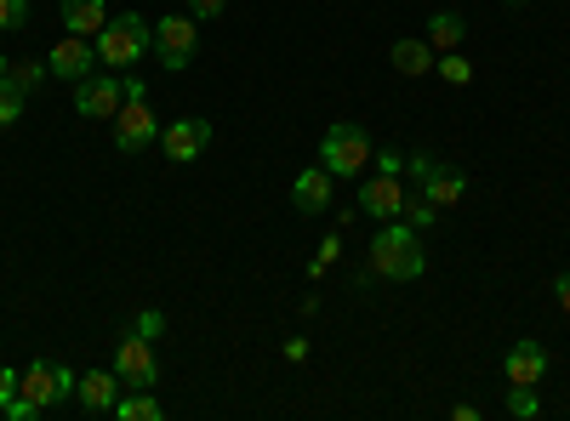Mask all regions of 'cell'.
<instances>
[{
    "label": "cell",
    "instance_id": "obj_12",
    "mask_svg": "<svg viewBox=\"0 0 570 421\" xmlns=\"http://www.w3.org/2000/svg\"><path fill=\"white\" fill-rule=\"evenodd\" d=\"M120 393H126V382L115 377V370H86L80 388H75V404H80L86 415H109Z\"/></svg>",
    "mask_w": 570,
    "mask_h": 421
},
{
    "label": "cell",
    "instance_id": "obj_28",
    "mask_svg": "<svg viewBox=\"0 0 570 421\" xmlns=\"http://www.w3.org/2000/svg\"><path fill=\"white\" fill-rule=\"evenodd\" d=\"M18 382H23V370H0V415H7V404L18 399Z\"/></svg>",
    "mask_w": 570,
    "mask_h": 421
},
{
    "label": "cell",
    "instance_id": "obj_30",
    "mask_svg": "<svg viewBox=\"0 0 570 421\" xmlns=\"http://www.w3.org/2000/svg\"><path fill=\"white\" fill-rule=\"evenodd\" d=\"M434 160H440V154H411V160H405V171H411V182H422L428 171H434Z\"/></svg>",
    "mask_w": 570,
    "mask_h": 421
},
{
    "label": "cell",
    "instance_id": "obj_17",
    "mask_svg": "<svg viewBox=\"0 0 570 421\" xmlns=\"http://www.w3.org/2000/svg\"><path fill=\"white\" fill-rule=\"evenodd\" d=\"M389 63H394L405 80H416V74H428V69H434V46H428V40H394Z\"/></svg>",
    "mask_w": 570,
    "mask_h": 421
},
{
    "label": "cell",
    "instance_id": "obj_2",
    "mask_svg": "<svg viewBox=\"0 0 570 421\" xmlns=\"http://www.w3.org/2000/svg\"><path fill=\"white\" fill-rule=\"evenodd\" d=\"M149 46H155V23L137 18V12H120V18H109L104 34H98V63L120 74V69H131V63L149 58Z\"/></svg>",
    "mask_w": 570,
    "mask_h": 421
},
{
    "label": "cell",
    "instance_id": "obj_10",
    "mask_svg": "<svg viewBox=\"0 0 570 421\" xmlns=\"http://www.w3.org/2000/svg\"><path fill=\"white\" fill-rule=\"evenodd\" d=\"M115 377L126 382V388H155L160 382V364H155V342L149 337H126L120 348H115Z\"/></svg>",
    "mask_w": 570,
    "mask_h": 421
},
{
    "label": "cell",
    "instance_id": "obj_20",
    "mask_svg": "<svg viewBox=\"0 0 570 421\" xmlns=\"http://www.w3.org/2000/svg\"><path fill=\"white\" fill-rule=\"evenodd\" d=\"M400 217H405V222H411L416 233H428V228L440 222V206H434V200H428V194L416 189V194H405V211H400Z\"/></svg>",
    "mask_w": 570,
    "mask_h": 421
},
{
    "label": "cell",
    "instance_id": "obj_26",
    "mask_svg": "<svg viewBox=\"0 0 570 421\" xmlns=\"http://www.w3.org/2000/svg\"><path fill=\"white\" fill-rule=\"evenodd\" d=\"M29 23V0H0V29H23Z\"/></svg>",
    "mask_w": 570,
    "mask_h": 421
},
{
    "label": "cell",
    "instance_id": "obj_6",
    "mask_svg": "<svg viewBox=\"0 0 570 421\" xmlns=\"http://www.w3.org/2000/svg\"><path fill=\"white\" fill-rule=\"evenodd\" d=\"M109 131H115V149L120 154H149V143H160V120H155L149 98H126L115 109Z\"/></svg>",
    "mask_w": 570,
    "mask_h": 421
},
{
    "label": "cell",
    "instance_id": "obj_7",
    "mask_svg": "<svg viewBox=\"0 0 570 421\" xmlns=\"http://www.w3.org/2000/svg\"><path fill=\"white\" fill-rule=\"evenodd\" d=\"M126 103V80L115 69H98L75 86V114L80 120H115V109Z\"/></svg>",
    "mask_w": 570,
    "mask_h": 421
},
{
    "label": "cell",
    "instance_id": "obj_14",
    "mask_svg": "<svg viewBox=\"0 0 570 421\" xmlns=\"http://www.w3.org/2000/svg\"><path fill=\"white\" fill-rule=\"evenodd\" d=\"M416 189H422L428 200H434V206L445 211V206H456V200L468 194V171H456L451 160H434V171H428V177L416 182Z\"/></svg>",
    "mask_w": 570,
    "mask_h": 421
},
{
    "label": "cell",
    "instance_id": "obj_9",
    "mask_svg": "<svg viewBox=\"0 0 570 421\" xmlns=\"http://www.w3.org/2000/svg\"><path fill=\"white\" fill-rule=\"evenodd\" d=\"M46 69H52L58 80H69V86H80L86 74H98V69H104V63H98V40L63 34V40L52 46V58H46Z\"/></svg>",
    "mask_w": 570,
    "mask_h": 421
},
{
    "label": "cell",
    "instance_id": "obj_11",
    "mask_svg": "<svg viewBox=\"0 0 570 421\" xmlns=\"http://www.w3.org/2000/svg\"><path fill=\"white\" fill-rule=\"evenodd\" d=\"M360 211L365 217H376V222H394L400 211H405V189L394 182V171H376L365 189H360Z\"/></svg>",
    "mask_w": 570,
    "mask_h": 421
},
{
    "label": "cell",
    "instance_id": "obj_3",
    "mask_svg": "<svg viewBox=\"0 0 570 421\" xmlns=\"http://www.w3.org/2000/svg\"><path fill=\"white\" fill-rule=\"evenodd\" d=\"M320 166H325L331 177H360V171L371 166V137H365L360 126L337 120V126L320 137Z\"/></svg>",
    "mask_w": 570,
    "mask_h": 421
},
{
    "label": "cell",
    "instance_id": "obj_15",
    "mask_svg": "<svg viewBox=\"0 0 570 421\" xmlns=\"http://www.w3.org/2000/svg\"><path fill=\"white\" fill-rule=\"evenodd\" d=\"M331 182H337V177H331L325 166H308V171L292 182V200H297L303 217H320V211L331 206Z\"/></svg>",
    "mask_w": 570,
    "mask_h": 421
},
{
    "label": "cell",
    "instance_id": "obj_34",
    "mask_svg": "<svg viewBox=\"0 0 570 421\" xmlns=\"http://www.w3.org/2000/svg\"><path fill=\"white\" fill-rule=\"evenodd\" d=\"M508 7H525V0H508Z\"/></svg>",
    "mask_w": 570,
    "mask_h": 421
},
{
    "label": "cell",
    "instance_id": "obj_32",
    "mask_svg": "<svg viewBox=\"0 0 570 421\" xmlns=\"http://www.w3.org/2000/svg\"><path fill=\"white\" fill-rule=\"evenodd\" d=\"M285 359L303 364V359H308V342H303V337H292V342H285Z\"/></svg>",
    "mask_w": 570,
    "mask_h": 421
},
{
    "label": "cell",
    "instance_id": "obj_22",
    "mask_svg": "<svg viewBox=\"0 0 570 421\" xmlns=\"http://www.w3.org/2000/svg\"><path fill=\"white\" fill-rule=\"evenodd\" d=\"M508 415H519V421L542 415V399H537V388H513V382H508Z\"/></svg>",
    "mask_w": 570,
    "mask_h": 421
},
{
    "label": "cell",
    "instance_id": "obj_16",
    "mask_svg": "<svg viewBox=\"0 0 570 421\" xmlns=\"http://www.w3.org/2000/svg\"><path fill=\"white\" fill-rule=\"evenodd\" d=\"M58 18H63V34H86V40H98V34H104V23H109L104 0H63Z\"/></svg>",
    "mask_w": 570,
    "mask_h": 421
},
{
    "label": "cell",
    "instance_id": "obj_4",
    "mask_svg": "<svg viewBox=\"0 0 570 421\" xmlns=\"http://www.w3.org/2000/svg\"><path fill=\"white\" fill-rule=\"evenodd\" d=\"M200 52V18L183 12V18H155V63L160 69H188Z\"/></svg>",
    "mask_w": 570,
    "mask_h": 421
},
{
    "label": "cell",
    "instance_id": "obj_27",
    "mask_svg": "<svg viewBox=\"0 0 570 421\" xmlns=\"http://www.w3.org/2000/svg\"><path fill=\"white\" fill-rule=\"evenodd\" d=\"M337 251H343V245H337V240H320V251H314V262H308V273H314V279H320V273H325V268H331V262H337Z\"/></svg>",
    "mask_w": 570,
    "mask_h": 421
},
{
    "label": "cell",
    "instance_id": "obj_5",
    "mask_svg": "<svg viewBox=\"0 0 570 421\" xmlns=\"http://www.w3.org/2000/svg\"><path fill=\"white\" fill-rule=\"evenodd\" d=\"M75 388H80V377L69 364H52V359H35L29 370H23V382H18V393L35 404V410H58L63 399H75Z\"/></svg>",
    "mask_w": 570,
    "mask_h": 421
},
{
    "label": "cell",
    "instance_id": "obj_8",
    "mask_svg": "<svg viewBox=\"0 0 570 421\" xmlns=\"http://www.w3.org/2000/svg\"><path fill=\"white\" fill-rule=\"evenodd\" d=\"M206 149H212V120H200V114H183V120L160 126V154H166V160H177V166H195Z\"/></svg>",
    "mask_w": 570,
    "mask_h": 421
},
{
    "label": "cell",
    "instance_id": "obj_19",
    "mask_svg": "<svg viewBox=\"0 0 570 421\" xmlns=\"http://www.w3.org/2000/svg\"><path fill=\"white\" fill-rule=\"evenodd\" d=\"M462 34H468V18L462 12H434V18H428V46H434V52H456V46H462Z\"/></svg>",
    "mask_w": 570,
    "mask_h": 421
},
{
    "label": "cell",
    "instance_id": "obj_33",
    "mask_svg": "<svg viewBox=\"0 0 570 421\" xmlns=\"http://www.w3.org/2000/svg\"><path fill=\"white\" fill-rule=\"evenodd\" d=\"M7 63H12V58H0V80H7Z\"/></svg>",
    "mask_w": 570,
    "mask_h": 421
},
{
    "label": "cell",
    "instance_id": "obj_21",
    "mask_svg": "<svg viewBox=\"0 0 570 421\" xmlns=\"http://www.w3.org/2000/svg\"><path fill=\"white\" fill-rule=\"evenodd\" d=\"M46 74H52V69H46V63H35V58H12V63H7V80L23 91V98H29V91H35Z\"/></svg>",
    "mask_w": 570,
    "mask_h": 421
},
{
    "label": "cell",
    "instance_id": "obj_24",
    "mask_svg": "<svg viewBox=\"0 0 570 421\" xmlns=\"http://www.w3.org/2000/svg\"><path fill=\"white\" fill-rule=\"evenodd\" d=\"M434 69H440L451 86H468V80H473V63H468L462 52H445V58H434Z\"/></svg>",
    "mask_w": 570,
    "mask_h": 421
},
{
    "label": "cell",
    "instance_id": "obj_1",
    "mask_svg": "<svg viewBox=\"0 0 570 421\" xmlns=\"http://www.w3.org/2000/svg\"><path fill=\"white\" fill-rule=\"evenodd\" d=\"M422 268H428L422 233H416L405 217H394V222L376 228L371 257H365V273H376V279H394V285H411V279H422Z\"/></svg>",
    "mask_w": 570,
    "mask_h": 421
},
{
    "label": "cell",
    "instance_id": "obj_31",
    "mask_svg": "<svg viewBox=\"0 0 570 421\" xmlns=\"http://www.w3.org/2000/svg\"><path fill=\"white\" fill-rule=\"evenodd\" d=\"M553 302H559V313L570 319V268H564V273L553 279Z\"/></svg>",
    "mask_w": 570,
    "mask_h": 421
},
{
    "label": "cell",
    "instance_id": "obj_29",
    "mask_svg": "<svg viewBox=\"0 0 570 421\" xmlns=\"http://www.w3.org/2000/svg\"><path fill=\"white\" fill-rule=\"evenodd\" d=\"M223 7H228V0H188V12H195L200 23H206V18H223Z\"/></svg>",
    "mask_w": 570,
    "mask_h": 421
},
{
    "label": "cell",
    "instance_id": "obj_18",
    "mask_svg": "<svg viewBox=\"0 0 570 421\" xmlns=\"http://www.w3.org/2000/svg\"><path fill=\"white\" fill-rule=\"evenodd\" d=\"M109 415H120V421H160L166 410H160L155 388H126V393L115 399V410H109Z\"/></svg>",
    "mask_w": 570,
    "mask_h": 421
},
{
    "label": "cell",
    "instance_id": "obj_13",
    "mask_svg": "<svg viewBox=\"0 0 570 421\" xmlns=\"http://www.w3.org/2000/svg\"><path fill=\"white\" fill-rule=\"evenodd\" d=\"M502 370H508L513 388H537V382L548 377V348H542V342H513L508 359H502Z\"/></svg>",
    "mask_w": 570,
    "mask_h": 421
},
{
    "label": "cell",
    "instance_id": "obj_23",
    "mask_svg": "<svg viewBox=\"0 0 570 421\" xmlns=\"http://www.w3.org/2000/svg\"><path fill=\"white\" fill-rule=\"evenodd\" d=\"M23 120V91L12 80H0V126H18Z\"/></svg>",
    "mask_w": 570,
    "mask_h": 421
},
{
    "label": "cell",
    "instance_id": "obj_25",
    "mask_svg": "<svg viewBox=\"0 0 570 421\" xmlns=\"http://www.w3.org/2000/svg\"><path fill=\"white\" fill-rule=\"evenodd\" d=\"M131 331H137V337H149V342H155V337L166 331V313H160V308H142V313H137V324H131Z\"/></svg>",
    "mask_w": 570,
    "mask_h": 421
}]
</instances>
